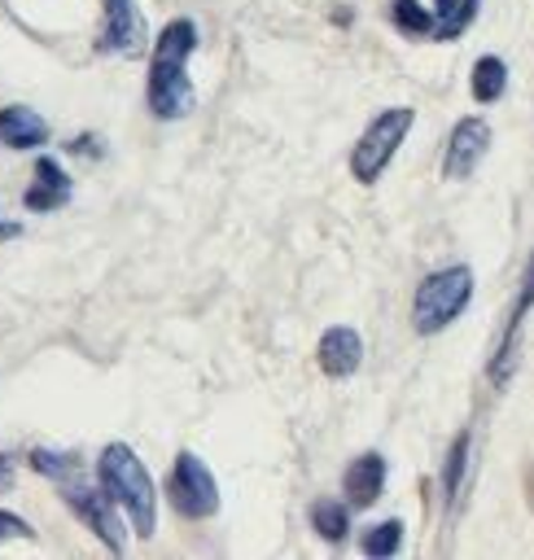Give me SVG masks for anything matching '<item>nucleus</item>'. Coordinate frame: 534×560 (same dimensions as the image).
Segmentation results:
<instances>
[{
	"label": "nucleus",
	"instance_id": "obj_20",
	"mask_svg": "<svg viewBox=\"0 0 534 560\" xmlns=\"http://www.w3.org/2000/svg\"><path fill=\"white\" fill-rule=\"evenodd\" d=\"M4 538H31V525H26L22 516H13V512L0 508V542H4Z\"/></svg>",
	"mask_w": 534,
	"mask_h": 560
},
{
	"label": "nucleus",
	"instance_id": "obj_5",
	"mask_svg": "<svg viewBox=\"0 0 534 560\" xmlns=\"http://www.w3.org/2000/svg\"><path fill=\"white\" fill-rule=\"evenodd\" d=\"M61 494H66V503L83 516V525L101 534V542H105L109 551H123V547H127L123 521H118V512H114V499H109L101 486H88V481L79 477V468L61 477Z\"/></svg>",
	"mask_w": 534,
	"mask_h": 560
},
{
	"label": "nucleus",
	"instance_id": "obj_6",
	"mask_svg": "<svg viewBox=\"0 0 534 560\" xmlns=\"http://www.w3.org/2000/svg\"><path fill=\"white\" fill-rule=\"evenodd\" d=\"M171 503H175L184 516H193V521H201V516H210V512L219 508V486H214L210 468H206L193 451H179V455H175Z\"/></svg>",
	"mask_w": 534,
	"mask_h": 560
},
{
	"label": "nucleus",
	"instance_id": "obj_16",
	"mask_svg": "<svg viewBox=\"0 0 534 560\" xmlns=\"http://www.w3.org/2000/svg\"><path fill=\"white\" fill-rule=\"evenodd\" d=\"M398 542H403V525H398V521H381V525H372V529L363 534V551H368V556H394Z\"/></svg>",
	"mask_w": 534,
	"mask_h": 560
},
{
	"label": "nucleus",
	"instance_id": "obj_11",
	"mask_svg": "<svg viewBox=\"0 0 534 560\" xmlns=\"http://www.w3.org/2000/svg\"><path fill=\"white\" fill-rule=\"evenodd\" d=\"M0 140L9 149H35L48 140V122L26 105H4L0 109Z\"/></svg>",
	"mask_w": 534,
	"mask_h": 560
},
{
	"label": "nucleus",
	"instance_id": "obj_3",
	"mask_svg": "<svg viewBox=\"0 0 534 560\" xmlns=\"http://www.w3.org/2000/svg\"><path fill=\"white\" fill-rule=\"evenodd\" d=\"M473 298V271L468 267H442L420 280L416 302H411V324L416 332H442Z\"/></svg>",
	"mask_w": 534,
	"mask_h": 560
},
{
	"label": "nucleus",
	"instance_id": "obj_12",
	"mask_svg": "<svg viewBox=\"0 0 534 560\" xmlns=\"http://www.w3.org/2000/svg\"><path fill=\"white\" fill-rule=\"evenodd\" d=\"M70 197V184H66V171L53 162V158H39L35 162V184L26 188V210H53Z\"/></svg>",
	"mask_w": 534,
	"mask_h": 560
},
{
	"label": "nucleus",
	"instance_id": "obj_13",
	"mask_svg": "<svg viewBox=\"0 0 534 560\" xmlns=\"http://www.w3.org/2000/svg\"><path fill=\"white\" fill-rule=\"evenodd\" d=\"M473 13H477V0H438V4H433V26H429V35L455 39V35L473 22Z\"/></svg>",
	"mask_w": 534,
	"mask_h": 560
},
{
	"label": "nucleus",
	"instance_id": "obj_10",
	"mask_svg": "<svg viewBox=\"0 0 534 560\" xmlns=\"http://www.w3.org/2000/svg\"><path fill=\"white\" fill-rule=\"evenodd\" d=\"M341 486H346V499H350L355 508H368V503H376V499H381V486H385V459H381L376 451L359 455V459L346 468Z\"/></svg>",
	"mask_w": 534,
	"mask_h": 560
},
{
	"label": "nucleus",
	"instance_id": "obj_8",
	"mask_svg": "<svg viewBox=\"0 0 534 560\" xmlns=\"http://www.w3.org/2000/svg\"><path fill=\"white\" fill-rule=\"evenodd\" d=\"M144 39L140 13L131 0H105V31H101V48L105 52H136Z\"/></svg>",
	"mask_w": 534,
	"mask_h": 560
},
{
	"label": "nucleus",
	"instance_id": "obj_4",
	"mask_svg": "<svg viewBox=\"0 0 534 560\" xmlns=\"http://www.w3.org/2000/svg\"><path fill=\"white\" fill-rule=\"evenodd\" d=\"M407 131H411V109H407V105H394V109L376 114V118L368 122V131L359 136L355 153H350L355 179H359V184H372V179L390 166V158H394V149L403 144Z\"/></svg>",
	"mask_w": 534,
	"mask_h": 560
},
{
	"label": "nucleus",
	"instance_id": "obj_2",
	"mask_svg": "<svg viewBox=\"0 0 534 560\" xmlns=\"http://www.w3.org/2000/svg\"><path fill=\"white\" fill-rule=\"evenodd\" d=\"M96 477H101V490L114 499V508H123L131 516V529L140 538H149L158 525V494H153L144 464L136 459V451L123 442H109L96 459Z\"/></svg>",
	"mask_w": 534,
	"mask_h": 560
},
{
	"label": "nucleus",
	"instance_id": "obj_7",
	"mask_svg": "<svg viewBox=\"0 0 534 560\" xmlns=\"http://www.w3.org/2000/svg\"><path fill=\"white\" fill-rule=\"evenodd\" d=\"M486 149H490V127L481 118L455 122L451 144H446V158H442V175L446 179H468L477 171V162L486 158Z\"/></svg>",
	"mask_w": 534,
	"mask_h": 560
},
{
	"label": "nucleus",
	"instance_id": "obj_15",
	"mask_svg": "<svg viewBox=\"0 0 534 560\" xmlns=\"http://www.w3.org/2000/svg\"><path fill=\"white\" fill-rule=\"evenodd\" d=\"M311 525H315V534H320V538L341 542V538H346V529H350V512H346L337 499H320V503L311 508Z\"/></svg>",
	"mask_w": 534,
	"mask_h": 560
},
{
	"label": "nucleus",
	"instance_id": "obj_9",
	"mask_svg": "<svg viewBox=\"0 0 534 560\" xmlns=\"http://www.w3.org/2000/svg\"><path fill=\"white\" fill-rule=\"evenodd\" d=\"M359 359H363V341H359L355 328L341 324V328H328L320 337V368L328 376H350L359 368Z\"/></svg>",
	"mask_w": 534,
	"mask_h": 560
},
{
	"label": "nucleus",
	"instance_id": "obj_17",
	"mask_svg": "<svg viewBox=\"0 0 534 560\" xmlns=\"http://www.w3.org/2000/svg\"><path fill=\"white\" fill-rule=\"evenodd\" d=\"M394 22H398V31H407V35H429V26H433V13L429 9H420L416 0H394Z\"/></svg>",
	"mask_w": 534,
	"mask_h": 560
},
{
	"label": "nucleus",
	"instance_id": "obj_19",
	"mask_svg": "<svg viewBox=\"0 0 534 560\" xmlns=\"http://www.w3.org/2000/svg\"><path fill=\"white\" fill-rule=\"evenodd\" d=\"M534 306V258H530V271H525V284H521V298H516V311H512V328H508V341H503V354L512 350V337H516V324L525 319V311Z\"/></svg>",
	"mask_w": 534,
	"mask_h": 560
},
{
	"label": "nucleus",
	"instance_id": "obj_14",
	"mask_svg": "<svg viewBox=\"0 0 534 560\" xmlns=\"http://www.w3.org/2000/svg\"><path fill=\"white\" fill-rule=\"evenodd\" d=\"M508 88V66L499 57H477L473 66V96L486 105V101H499Z\"/></svg>",
	"mask_w": 534,
	"mask_h": 560
},
{
	"label": "nucleus",
	"instance_id": "obj_18",
	"mask_svg": "<svg viewBox=\"0 0 534 560\" xmlns=\"http://www.w3.org/2000/svg\"><path fill=\"white\" fill-rule=\"evenodd\" d=\"M464 459H468V433H460V438H455V446H451V455H446V499H455V486H460Z\"/></svg>",
	"mask_w": 534,
	"mask_h": 560
},
{
	"label": "nucleus",
	"instance_id": "obj_1",
	"mask_svg": "<svg viewBox=\"0 0 534 560\" xmlns=\"http://www.w3.org/2000/svg\"><path fill=\"white\" fill-rule=\"evenodd\" d=\"M193 48H197V26L188 18L166 22V31L158 35L149 61V109L158 118H184L193 109V83L184 74Z\"/></svg>",
	"mask_w": 534,
	"mask_h": 560
}]
</instances>
